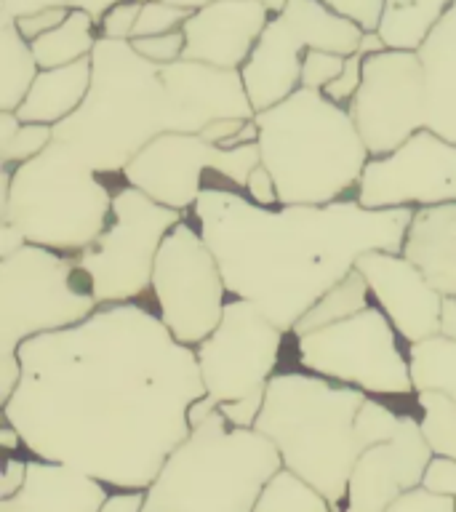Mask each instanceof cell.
I'll list each match as a JSON object with an SVG mask.
<instances>
[{
	"mask_svg": "<svg viewBox=\"0 0 456 512\" xmlns=\"http://www.w3.org/2000/svg\"><path fill=\"white\" fill-rule=\"evenodd\" d=\"M454 0H384L379 38L387 48L416 51Z\"/></svg>",
	"mask_w": 456,
	"mask_h": 512,
	"instance_id": "d4e9b609",
	"label": "cell"
},
{
	"mask_svg": "<svg viewBox=\"0 0 456 512\" xmlns=\"http://www.w3.org/2000/svg\"><path fill=\"white\" fill-rule=\"evenodd\" d=\"M0 448H3L6 454H19V448L27 451V448H24L22 435H19L14 424H8L6 419H3V427H0Z\"/></svg>",
	"mask_w": 456,
	"mask_h": 512,
	"instance_id": "7dc6e473",
	"label": "cell"
},
{
	"mask_svg": "<svg viewBox=\"0 0 456 512\" xmlns=\"http://www.w3.org/2000/svg\"><path fill=\"white\" fill-rule=\"evenodd\" d=\"M254 512H336L318 488L299 478L296 472L280 467L262 494L256 499Z\"/></svg>",
	"mask_w": 456,
	"mask_h": 512,
	"instance_id": "f1b7e54d",
	"label": "cell"
},
{
	"mask_svg": "<svg viewBox=\"0 0 456 512\" xmlns=\"http://www.w3.org/2000/svg\"><path fill=\"white\" fill-rule=\"evenodd\" d=\"M355 200L366 208H432L456 203V144L430 128L366 163Z\"/></svg>",
	"mask_w": 456,
	"mask_h": 512,
	"instance_id": "9a60e30c",
	"label": "cell"
},
{
	"mask_svg": "<svg viewBox=\"0 0 456 512\" xmlns=\"http://www.w3.org/2000/svg\"><path fill=\"white\" fill-rule=\"evenodd\" d=\"M363 62H366V54L363 51H355V54L347 56V64H344L342 75L331 83V86L323 88V94L331 99V102L342 104V107H350V102L358 94V88L363 86Z\"/></svg>",
	"mask_w": 456,
	"mask_h": 512,
	"instance_id": "74e56055",
	"label": "cell"
},
{
	"mask_svg": "<svg viewBox=\"0 0 456 512\" xmlns=\"http://www.w3.org/2000/svg\"><path fill=\"white\" fill-rule=\"evenodd\" d=\"M96 310L94 286L78 256L27 243L0 259V406L22 376L19 347L40 334L78 326Z\"/></svg>",
	"mask_w": 456,
	"mask_h": 512,
	"instance_id": "ba28073f",
	"label": "cell"
},
{
	"mask_svg": "<svg viewBox=\"0 0 456 512\" xmlns=\"http://www.w3.org/2000/svg\"><path fill=\"white\" fill-rule=\"evenodd\" d=\"M198 224L222 267L227 291L256 304L286 334L342 283L363 254H403L414 208H366L355 198L326 206H256L243 192L214 184L198 198Z\"/></svg>",
	"mask_w": 456,
	"mask_h": 512,
	"instance_id": "7a4b0ae2",
	"label": "cell"
},
{
	"mask_svg": "<svg viewBox=\"0 0 456 512\" xmlns=\"http://www.w3.org/2000/svg\"><path fill=\"white\" fill-rule=\"evenodd\" d=\"M270 19L262 0H214L184 22V59L243 70Z\"/></svg>",
	"mask_w": 456,
	"mask_h": 512,
	"instance_id": "d6986e66",
	"label": "cell"
},
{
	"mask_svg": "<svg viewBox=\"0 0 456 512\" xmlns=\"http://www.w3.org/2000/svg\"><path fill=\"white\" fill-rule=\"evenodd\" d=\"M38 72L30 40H24L14 16L0 14V110H19Z\"/></svg>",
	"mask_w": 456,
	"mask_h": 512,
	"instance_id": "cb8c5ba5",
	"label": "cell"
},
{
	"mask_svg": "<svg viewBox=\"0 0 456 512\" xmlns=\"http://www.w3.org/2000/svg\"><path fill=\"white\" fill-rule=\"evenodd\" d=\"M387 512H456V496L432 494L424 486L411 488L387 507Z\"/></svg>",
	"mask_w": 456,
	"mask_h": 512,
	"instance_id": "f35d334b",
	"label": "cell"
},
{
	"mask_svg": "<svg viewBox=\"0 0 456 512\" xmlns=\"http://www.w3.org/2000/svg\"><path fill=\"white\" fill-rule=\"evenodd\" d=\"M184 32L174 30L166 35H150V38H134L131 46L139 56H144L152 64H174L184 59Z\"/></svg>",
	"mask_w": 456,
	"mask_h": 512,
	"instance_id": "e575fe53",
	"label": "cell"
},
{
	"mask_svg": "<svg viewBox=\"0 0 456 512\" xmlns=\"http://www.w3.org/2000/svg\"><path fill=\"white\" fill-rule=\"evenodd\" d=\"M291 336V334H288ZM299 368L371 398H414L406 342L376 304L334 326L291 336Z\"/></svg>",
	"mask_w": 456,
	"mask_h": 512,
	"instance_id": "30bf717a",
	"label": "cell"
},
{
	"mask_svg": "<svg viewBox=\"0 0 456 512\" xmlns=\"http://www.w3.org/2000/svg\"><path fill=\"white\" fill-rule=\"evenodd\" d=\"M286 336L256 304L232 296L222 323L195 347L206 395L190 408V424L222 411L232 427H254L270 379L280 371Z\"/></svg>",
	"mask_w": 456,
	"mask_h": 512,
	"instance_id": "9c48e42d",
	"label": "cell"
},
{
	"mask_svg": "<svg viewBox=\"0 0 456 512\" xmlns=\"http://www.w3.org/2000/svg\"><path fill=\"white\" fill-rule=\"evenodd\" d=\"M344 19L355 22L363 32H376L384 14V0H320Z\"/></svg>",
	"mask_w": 456,
	"mask_h": 512,
	"instance_id": "8d00e7d4",
	"label": "cell"
},
{
	"mask_svg": "<svg viewBox=\"0 0 456 512\" xmlns=\"http://www.w3.org/2000/svg\"><path fill=\"white\" fill-rule=\"evenodd\" d=\"M139 14H142V3L139 0H120L102 16L99 38L131 40L134 38L136 22H139Z\"/></svg>",
	"mask_w": 456,
	"mask_h": 512,
	"instance_id": "d590c367",
	"label": "cell"
},
{
	"mask_svg": "<svg viewBox=\"0 0 456 512\" xmlns=\"http://www.w3.org/2000/svg\"><path fill=\"white\" fill-rule=\"evenodd\" d=\"M96 43H99V24L94 22V16L86 11H70V16L56 30L40 35L30 46L40 70H51V67L88 59L94 54Z\"/></svg>",
	"mask_w": 456,
	"mask_h": 512,
	"instance_id": "484cf974",
	"label": "cell"
},
{
	"mask_svg": "<svg viewBox=\"0 0 456 512\" xmlns=\"http://www.w3.org/2000/svg\"><path fill=\"white\" fill-rule=\"evenodd\" d=\"M371 304H374V299H371V288H368L366 278L358 270H352L342 283L328 288L326 294L320 296L318 302L296 320V326L291 328V336H302L310 334V331H318V328L334 326L339 320L358 315Z\"/></svg>",
	"mask_w": 456,
	"mask_h": 512,
	"instance_id": "4316f807",
	"label": "cell"
},
{
	"mask_svg": "<svg viewBox=\"0 0 456 512\" xmlns=\"http://www.w3.org/2000/svg\"><path fill=\"white\" fill-rule=\"evenodd\" d=\"M152 310L176 342L198 347L222 323L232 296L222 267L190 216L168 232L152 270Z\"/></svg>",
	"mask_w": 456,
	"mask_h": 512,
	"instance_id": "4fadbf2b",
	"label": "cell"
},
{
	"mask_svg": "<svg viewBox=\"0 0 456 512\" xmlns=\"http://www.w3.org/2000/svg\"><path fill=\"white\" fill-rule=\"evenodd\" d=\"M27 475H30V454H6V462H3V475H0V499H8V496L19 494L27 483Z\"/></svg>",
	"mask_w": 456,
	"mask_h": 512,
	"instance_id": "7bdbcfd3",
	"label": "cell"
},
{
	"mask_svg": "<svg viewBox=\"0 0 456 512\" xmlns=\"http://www.w3.org/2000/svg\"><path fill=\"white\" fill-rule=\"evenodd\" d=\"M432 448L422 435L419 414L400 411V424L390 440L366 448L352 467L342 512H387L398 496L422 486Z\"/></svg>",
	"mask_w": 456,
	"mask_h": 512,
	"instance_id": "e0dca14e",
	"label": "cell"
},
{
	"mask_svg": "<svg viewBox=\"0 0 456 512\" xmlns=\"http://www.w3.org/2000/svg\"><path fill=\"white\" fill-rule=\"evenodd\" d=\"M187 219L182 211L160 206L131 184H120L104 232L78 256L88 272L94 296L102 304L144 302L150 296L152 270L163 240Z\"/></svg>",
	"mask_w": 456,
	"mask_h": 512,
	"instance_id": "8fae6325",
	"label": "cell"
},
{
	"mask_svg": "<svg viewBox=\"0 0 456 512\" xmlns=\"http://www.w3.org/2000/svg\"><path fill=\"white\" fill-rule=\"evenodd\" d=\"M22 376L3 419L27 454L107 488H147L192 432L206 395L195 347L144 302L102 304L78 326L19 347Z\"/></svg>",
	"mask_w": 456,
	"mask_h": 512,
	"instance_id": "6da1fadb",
	"label": "cell"
},
{
	"mask_svg": "<svg viewBox=\"0 0 456 512\" xmlns=\"http://www.w3.org/2000/svg\"><path fill=\"white\" fill-rule=\"evenodd\" d=\"M422 486L432 494L456 496V459L448 456H432L427 470H424Z\"/></svg>",
	"mask_w": 456,
	"mask_h": 512,
	"instance_id": "60d3db41",
	"label": "cell"
},
{
	"mask_svg": "<svg viewBox=\"0 0 456 512\" xmlns=\"http://www.w3.org/2000/svg\"><path fill=\"white\" fill-rule=\"evenodd\" d=\"M115 3H120V0H0V14L19 19V16L43 11V8H70V11H86L99 24ZM139 3H144V0H139Z\"/></svg>",
	"mask_w": 456,
	"mask_h": 512,
	"instance_id": "d6a6232c",
	"label": "cell"
},
{
	"mask_svg": "<svg viewBox=\"0 0 456 512\" xmlns=\"http://www.w3.org/2000/svg\"><path fill=\"white\" fill-rule=\"evenodd\" d=\"M403 254L443 296H456V203L416 208Z\"/></svg>",
	"mask_w": 456,
	"mask_h": 512,
	"instance_id": "7402d4cb",
	"label": "cell"
},
{
	"mask_svg": "<svg viewBox=\"0 0 456 512\" xmlns=\"http://www.w3.org/2000/svg\"><path fill=\"white\" fill-rule=\"evenodd\" d=\"M355 270L366 278L371 299L390 318L403 342L416 344L440 334V310L446 296L406 254L368 251L360 256Z\"/></svg>",
	"mask_w": 456,
	"mask_h": 512,
	"instance_id": "ac0fdd59",
	"label": "cell"
},
{
	"mask_svg": "<svg viewBox=\"0 0 456 512\" xmlns=\"http://www.w3.org/2000/svg\"><path fill=\"white\" fill-rule=\"evenodd\" d=\"M91 64L86 102L54 126V139L96 174L123 176V168L158 136L203 131L168 78L166 64L147 62L131 40L99 38Z\"/></svg>",
	"mask_w": 456,
	"mask_h": 512,
	"instance_id": "3957f363",
	"label": "cell"
},
{
	"mask_svg": "<svg viewBox=\"0 0 456 512\" xmlns=\"http://www.w3.org/2000/svg\"><path fill=\"white\" fill-rule=\"evenodd\" d=\"M22 246H27V240L22 238V232L16 230L14 224L0 222V259L16 254Z\"/></svg>",
	"mask_w": 456,
	"mask_h": 512,
	"instance_id": "f6af8a7d",
	"label": "cell"
},
{
	"mask_svg": "<svg viewBox=\"0 0 456 512\" xmlns=\"http://www.w3.org/2000/svg\"><path fill=\"white\" fill-rule=\"evenodd\" d=\"M243 195H246L251 203H256V206H264V208L280 206L275 179H272V174L262 166V163H259V166L251 171V176H248L246 192H243Z\"/></svg>",
	"mask_w": 456,
	"mask_h": 512,
	"instance_id": "b9f144b4",
	"label": "cell"
},
{
	"mask_svg": "<svg viewBox=\"0 0 456 512\" xmlns=\"http://www.w3.org/2000/svg\"><path fill=\"white\" fill-rule=\"evenodd\" d=\"M440 336H446L456 342V296L443 299V310H440Z\"/></svg>",
	"mask_w": 456,
	"mask_h": 512,
	"instance_id": "bcb514c9",
	"label": "cell"
},
{
	"mask_svg": "<svg viewBox=\"0 0 456 512\" xmlns=\"http://www.w3.org/2000/svg\"><path fill=\"white\" fill-rule=\"evenodd\" d=\"M262 3H264V6H267V8H270V11H272V14H278V11H280V8H283V6H286V3H288V0H262Z\"/></svg>",
	"mask_w": 456,
	"mask_h": 512,
	"instance_id": "681fc988",
	"label": "cell"
},
{
	"mask_svg": "<svg viewBox=\"0 0 456 512\" xmlns=\"http://www.w3.org/2000/svg\"><path fill=\"white\" fill-rule=\"evenodd\" d=\"M416 411L427 446L435 456L456 459V403L446 392L424 390L416 392Z\"/></svg>",
	"mask_w": 456,
	"mask_h": 512,
	"instance_id": "f546056e",
	"label": "cell"
},
{
	"mask_svg": "<svg viewBox=\"0 0 456 512\" xmlns=\"http://www.w3.org/2000/svg\"><path fill=\"white\" fill-rule=\"evenodd\" d=\"M259 163V144L224 150L219 144L206 142L200 134L171 131L152 139L123 168V182L158 200L160 206L190 216L206 187L224 184L246 192L248 176Z\"/></svg>",
	"mask_w": 456,
	"mask_h": 512,
	"instance_id": "5bb4252c",
	"label": "cell"
},
{
	"mask_svg": "<svg viewBox=\"0 0 456 512\" xmlns=\"http://www.w3.org/2000/svg\"><path fill=\"white\" fill-rule=\"evenodd\" d=\"M422 64L424 128L456 144V0L416 48Z\"/></svg>",
	"mask_w": 456,
	"mask_h": 512,
	"instance_id": "44dd1931",
	"label": "cell"
},
{
	"mask_svg": "<svg viewBox=\"0 0 456 512\" xmlns=\"http://www.w3.org/2000/svg\"><path fill=\"white\" fill-rule=\"evenodd\" d=\"M123 176H102L56 142L30 163L0 168V222L32 246L80 256L104 232Z\"/></svg>",
	"mask_w": 456,
	"mask_h": 512,
	"instance_id": "52a82bcc",
	"label": "cell"
},
{
	"mask_svg": "<svg viewBox=\"0 0 456 512\" xmlns=\"http://www.w3.org/2000/svg\"><path fill=\"white\" fill-rule=\"evenodd\" d=\"M54 144V126L43 123H22L11 142L0 144V168H16L30 163Z\"/></svg>",
	"mask_w": 456,
	"mask_h": 512,
	"instance_id": "4dcf8cb0",
	"label": "cell"
},
{
	"mask_svg": "<svg viewBox=\"0 0 456 512\" xmlns=\"http://www.w3.org/2000/svg\"><path fill=\"white\" fill-rule=\"evenodd\" d=\"M414 390L446 392L456 403V342L446 336H432L424 342L406 344Z\"/></svg>",
	"mask_w": 456,
	"mask_h": 512,
	"instance_id": "83f0119b",
	"label": "cell"
},
{
	"mask_svg": "<svg viewBox=\"0 0 456 512\" xmlns=\"http://www.w3.org/2000/svg\"><path fill=\"white\" fill-rule=\"evenodd\" d=\"M350 112L371 158L398 150L408 136L424 128L422 64L416 51L384 48L366 56L363 86Z\"/></svg>",
	"mask_w": 456,
	"mask_h": 512,
	"instance_id": "2e32d148",
	"label": "cell"
},
{
	"mask_svg": "<svg viewBox=\"0 0 456 512\" xmlns=\"http://www.w3.org/2000/svg\"><path fill=\"white\" fill-rule=\"evenodd\" d=\"M366 32L320 0H288L264 27L254 54L243 64V83L256 112L302 88V62L310 48L350 56Z\"/></svg>",
	"mask_w": 456,
	"mask_h": 512,
	"instance_id": "7c38bea8",
	"label": "cell"
},
{
	"mask_svg": "<svg viewBox=\"0 0 456 512\" xmlns=\"http://www.w3.org/2000/svg\"><path fill=\"white\" fill-rule=\"evenodd\" d=\"M110 488L96 478L30 456V475L19 494L0 499V512H99Z\"/></svg>",
	"mask_w": 456,
	"mask_h": 512,
	"instance_id": "ffe728a7",
	"label": "cell"
},
{
	"mask_svg": "<svg viewBox=\"0 0 456 512\" xmlns=\"http://www.w3.org/2000/svg\"><path fill=\"white\" fill-rule=\"evenodd\" d=\"M259 158L278 187L280 206H326L355 198L371 160L350 107L323 91L299 88L254 115Z\"/></svg>",
	"mask_w": 456,
	"mask_h": 512,
	"instance_id": "277c9868",
	"label": "cell"
},
{
	"mask_svg": "<svg viewBox=\"0 0 456 512\" xmlns=\"http://www.w3.org/2000/svg\"><path fill=\"white\" fill-rule=\"evenodd\" d=\"M147 491L144 488H110L99 512H144Z\"/></svg>",
	"mask_w": 456,
	"mask_h": 512,
	"instance_id": "ee69618b",
	"label": "cell"
},
{
	"mask_svg": "<svg viewBox=\"0 0 456 512\" xmlns=\"http://www.w3.org/2000/svg\"><path fill=\"white\" fill-rule=\"evenodd\" d=\"M366 392L304 368L270 379L254 430L275 443L283 467L318 488L336 512L344 510L352 467L368 440L358 430Z\"/></svg>",
	"mask_w": 456,
	"mask_h": 512,
	"instance_id": "5b68a950",
	"label": "cell"
},
{
	"mask_svg": "<svg viewBox=\"0 0 456 512\" xmlns=\"http://www.w3.org/2000/svg\"><path fill=\"white\" fill-rule=\"evenodd\" d=\"M94 78V64L91 56L75 64L40 70L30 94L24 96L16 115L22 123H43V126H59L67 120L80 104L86 102L88 88Z\"/></svg>",
	"mask_w": 456,
	"mask_h": 512,
	"instance_id": "603a6c76",
	"label": "cell"
},
{
	"mask_svg": "<svg viewBox=\"0 0 456 512\" xmlns=\"http://www.w3.org/2000/svg\"><path fill=\"white\" fill-rule=\"evenodd\" d=\"M70 16V8H43V11H32V14H24L19 19H14L19 32L24 35V40H38L40 35L56 30L59 24Z\"/></svg>",
	"mask_w": 456,
	"mask_h": 512,
	"instance_id": "ab89813d",
	"label": "cell"
},
{
	"mask_svg": "<svg viewBox=\"0 0 456 512\" xmlns=\"http://www.w3.org/2000/svg\"><path fill=\"white\" fill-rule=\"evenodd\" d=\"M283 467L278 448L254 427H232L222 411L192 424L147 488L144 512H254Z\"/></svg>",
	"mask_w": 456,
	"mask_h": 512,
	"instance_id": "8992f818",
	"label": "cell"
},
{
	"mask_svg": "<svg viewBox=\"0 0 456 512\" xmlns=\"http://www.w3.org/2000/svg\"><path fill=\"white\" fill-rule=\"evenodd\" d=\"M347 56L334 54V51H320V48H310L304 54L302 62V88L310 91H323L331 86L339 75H342Z\"/></svg>",
	"mask_w": 456,
	"mask_h": 512,
	"instance_id": "836d02e7",
	"label": "cell"
},
{
	"mask_svg": "<svg viewBox=\"0 0 456 512\" xmlns=\"http://www.w3.org/2000/svg\"><path fill=\"white\" fill-rule=\"evenodd\" d=\"M168 6L184 8V11H200V8H206L208 3H214V0H163Z\"/></svg>",
	"mask_w": 456,
	"mask_h": 512,
	"instance_id": "c3c4849f",
	"label": "cell"
},
{
	"mask_svg": "<svg viewBox=\"0 0 456 512\" xmlns=\"http://www.w3.org/2000/svg\"><path fill=\"white\" fill-rule=\"evenodd\" d=\"M190 14L192 11L168 6L163 0H144L142 14H139V22H136L134 38H150V35H166V32L182 30L184 22L190 19Z\"/></svg>",
	"mask_w": 456,
	"mask_h": 512,
	"instance_id": "1f68e13d",
	"label": "cell"
}]
</instances>
